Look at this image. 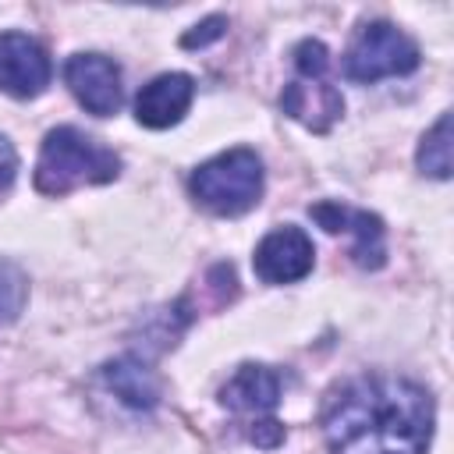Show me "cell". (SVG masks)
<instances>
[{"label": "cell", "mask_w": 454, "mask_h": 454, "mask_svg": "<svg viewBox=\"0 0 454 454\" xmlns=\"http://www.w3.org/2000/svg\"><path fill=\"white\" fill-rule=\"evenodd\" d=\"M316 266V245L312 238L294 227V223H284V227H273L270 234H262V241L255 245L252 252V270L262 284H298L312 273Z\"/></svg>", "instance_id": "cell-6"}, {"label": "cell", "mask_w": 454, "mask_h": 454, "mask_svg": "<svg viewBox=\"0 0 454 454\" xmlns=\"http://www.w3.org/2000/svg\"><path fill=\"white\" fill-rule=\"evenodd\" d=\"M422 64L419 43L394 21H365L344 50V78L355 85H376L383 78H404Z\"/></svg>", "instance_id": "cell-4"}, {"label": "cell", "mask_w": 454, "mask_h": 454, "mask_svg": "<svg viewBox=\"0 0 454 454\" xmlns=\"http://www.w3.org/2000/svg\"><path fill=\"white\" fill-rule=\"evenodd\" d=\"M103 387L131 411H153L163 397V383L156 376V369L142 358V355H121L114 362H106L99 369Z\"/></svg>", "instance_id": "cell-12"}, {"label": "cell", "mask_w": 454, "mask_h": 454, "mask_svg": "<svg viewBox=\"0 0 454 454\" xmlns=\"http://www.w3.org/2000/svg\"><path fill=\"white\" fill-rule=\"evenodd\" d=\"M309 216L326 231V234H351V259L362 270H383L387 266V227L376 213L323 199L309 206Z\"/></svg>", "instance_id": "cell-5"}, {"label": "cell", "mask_w": 454, "mask_h": 454, "mask_svg": "<svg viewBox=\"0 0 454 454\" xmlns=\"http://www.w3.org/2000/svg\"><path fill=\"white\" fill-rule=\"evenodd\" d=\"M121 167H124L121 156L103 138H96L74 124H57L43 135L32 184L39 195L64 199L78 188L117 181Z\"/></svg>", "instance_id": "cell-2"}, {"label": "cell", "mask_w": 454, "mask_h": 454, "mask_svg": "<svg viewBox=\"0 0 454 454\" xmlns=\"http://www.w3.org/2000/svg\"><path fill=\"white\" fill-rule=\"evenodd\" d=\"M64 85L92 117H110L124 103L121 64L106 53H71L64 60Z\"/></svg>", "instance_id": "cell-7"}, {"label": "cell", "mask_w": 454, "mask_h": 454, "mask_svg": "<svg viewBox=\"0 0 454 454\" xmlns=\"http://www.w3.org/2000/svg\"><path fill=\"white\" fill-rule=\"evenodd\" d=\"M53 78V60L28 32H0V92L14 99H35Z\"/></svg>", "instance_id": "cell-8"}, {"label": "cell", "mask_w": 454, "mask_h": 454, "mask_svg": "<svg viewBox=\"0 0 454 454\" xmlns=\"http://www.w3.org/2000/svg\"><path fill=\"white\" fill-rule=\"evenodd\" d=\"M195 99V78L184 71H163L135 96V121L149 131H167L184 121Z\"/></svg>", "instance_id": "cell-10"}, {"label": "cell", "mask_w": 454, "mask_h": 454, "mask_svg": "<svg viewBox=\"0 0 454 454\" xmlns=\"http://www.w3.org/2000/svg\"><path fill=\"white\" fill-rule=\"evenodd\" d=\"M14 174H18V153H14L11 138L0 135V192H7L14 184Z\"/></svg>", "instance_id": "cell-16"}, {"label": "cell", "mask_w": 454, "mask_h": 454, "mask_svg": "<svg viewBox=\"0 0 454 454\" xmlns=\"http://www.w3.org/2000/svg\"><path fill=\"white\" fill-rule=\"evenodd\" d=\"M220 404L245 419V426L273 419V408L280 404V376L270 365L245 362L234 369V376L220 387Z\"/></svg>", "instance_id": "cell-11"}, {"label": "cell", "mask_w": 454, "mask_h": 454, "mask_svg": "<svg viewBox=\"0 0 454 454\" xmlns=\"http://www.w3.org/2000/svg\"><path fill=\"white\" fill-rule=\"evenodd\" d=\"M223 28H227V18H223V14H209V18H202L199 25H192V28L181 35V46H184V50L209 46L213 39H220V35H223Z\"/></svg>", "instance_id": "cell-15"}, {"label": "cell", "mask_w": 454, "mask_h": 454, "mask_svg": "<svg viewBox=\"0 0 454 454\" xmlns=\"http://www.w3.org/2000/svg\"><path fill=\"white\" fill-rule=\"evenodd\" d=\"M280 110L301 128L326 135L344 117V96L326 74H294L280 92Z\"/></svg>", "instance_id": "cell-9"}, {"label": "cell", "mask_w": 454, "mask_h": 454, "mask_svg": "<svg viewBox=\"0 0 454 454\" xmlns=\"http://www.w3.org/2000/svg\"><path fill=\"white\" fill-rule=\"evenodd\" d=\"M415 167L419 174L433 177V181H447L450 170H454V156H450V114L443 110L433 128L419 138V149H415Z\"/></svg>", "instance_id": "cell-13"}, {"label": "cell", "mask_w": 454, "mask_h": 454, "mask_svg": "<svg viewBox=\"0 0 454 454\" xmlns=\"http://www.w3.org/2000/svg\"><path fill=\"white\" fill-rule=\"evenodd\" d=\"M433 422V394L390 372H362L340 383L319 411L330 454H426Z\"/></svg>", "instance_id": "cell-1"}, {"label": "cell", "mask_w": 454, "mask_h": 454, "mask_svg": "<svg viewBox=\"0 0 454 454\" xmlns=\"http://www.w3.org/2000/svg\"><path fill=\"white\" fill-rule=\"evenodd\" d=\"M28 301V277L14 259L0 255V326L14 323Z\"/></svg>", "instance_id": "cell-14"}, {"label": "cell", "mask_w": 454, "mask_h": 454, "mask_svg": "<svg viewBox=\"0 0 454 454\" xmlns=\"http://www.w3.org/2000/svg\"><path fill=\"white\" fill-rule=\"evenodd\" d=\"M262 188H266V170L259 153L248 145L223 149L188 174V195L195 199L199 209L213 216H245L248 209L259 206Z\"/></svg>", "instance_id": "cell-3"}]
</instances>
